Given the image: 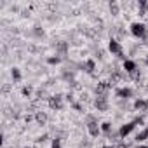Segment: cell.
I'll return each mask as SVG.
<instances>
[{"label": "cell", "mask_w": 148, "mask_h": 148, "mask_svg": "<svg viewBox=\"0 0 148 148\" xmlns=\"http://www.w3.org/2000/svg\"><path fill=\"white\" fill-rule=\"evenodd\" d=\"M131 33L136 37V38H146V33H148V28L145 23L141 21H134L131 25Z\"/></svg>", "instance_id": "1"}, {"label": "cell", "mask_w": 148, "mask_h": 148, "mask_svg": "<svg viewBox=\"0 0 148 148\" xmlns=\"http://www.w3.org/2000/svg\"><path fill=\"white\" fill-rule=\"evenodd\" d=\"M136 125H138V122H136V120L122 124V125H120V129H119V136H120V138H125V136H129V134H131V132L136 129Z\"/></svg>", "instance_id": "2"}, {"label": "cell", "mask_w": 148, "mask_h": 148, "mask_svg": "<svg viewBox=\"0 0 148 148\" xmlns=\"http://www.w3.org/2000/svg\"><path fill=\"white\" fill-rule=\"evenodd\" d=\"M108 49H110L112 54H117L119 58H124V56H122V45H120L115 38H112V40L108 42ZM124 59H125V58H124Z\"/></svg>", "instance_id": "3"}, {"label": "cell", "mask_w": 148, "mask_h": 148, "mask_svg": "<svg viewBox=\"0 0 148 148\" xmlns=\"http://www.w3.org/2000/svg\"><path fill=\"white\" fill-rule=\"evenodd\" d=\"M124 70L127 73H134L136 71V63L132 59H124Z\"/></svg>", "instance_id": "4"}, {"label": "cell", "mask_w": 148, "mask_h": 148, "mask_svg": "<svg viewBox=\"0 0 148 148\" xmlns=\"http://www.w3.org/2000/svg\"><path fill=\"white\" fill-rule=\"evenodd\" d=\"M87 129H89V132H91V136H99V132H101V127L96 124V122H89V125H87Z\"/></svg>", "instance_id": "5"}, {"label": "cell", "mask_w": 148, "mask_h": 148, "mask_svg": "<svg viewBox=\"0 0 148 148\" xmlns=\"http://www.w3.org/2000/svg\"><path fill=\"white\" fill-rule=\"evenodd\" d=\"M115 94H117L119 98H125V99H127V98H131V96H132V91H131L129 87H122V89H117V92H115Z\"/></svg>", "instance_id": "6"}, {"label": "cell", "mask_w": 148, "mask_h": 148, "mask_svg": "<svg viewBox=\"0 0 148 148\" xmlns=\"http://www.w3.org/2000/svg\"><path fill=\"white\" fill-rule=\"evenodd\" d=\"M148 139V125L145 127V129H141L138 134H136V141L138 143H143V141H146Z\"/></svg>", "instance_id": "7"}, {"label": "cell", "mask_w": 148, "mask_h": 148, "mask_svg": "<svg viewBox=\"0 0 148 148\" xmlns=\"http://www.w3.org/2000/svg\"><path fill=\"white\" fill-rule=\"evenodd\" d=\"M134 108H136V110H143V108H146V101H145V99H136Z\"/></svg>", "instance_id": "8"}, {"label": "cell", "mask_w": 148, "mask_h": 148, "mask_svg": "<svg viewBox=\"0 0 148 148\" xmlns=\"http://www.w3.org/2000/svg\"><path fill=\"white\" fill-rule=\"evenodd\" d=\"M101 132H105V134H110V132H112V124H108V122H103V124H101Z\"/></svg>", "instance_id": "9"}, {"label": "cell", "mask_w": 148, "mask_h": 148, "mask_svg": "<svg viewBox=\"0 0 148 148\" xmlns=\"http://www.w3.org/2000/svg\"><path fill=\"white\" fill-rule=\"evenodd\" d=\"M11 75H12V79H14V80H21V71H19V68H12Z\"/></svg>", "instance_id": "10"}, {"label": "cell", "mask_w": 148, "mask_h": 148, "mask_svg": "<svg viewBox=\"0 0 148 148\" xmlns=\"http://www.w3.org/2000/svg\"><path fill=\"white\" fill-rule=\"evenodd\" d=\"M86 68H87V73H92V70H94V61L89 59V61L86 63Z\"/></svg>", "instance_id": "11"}, {"label": "cell", "mask_w": 148, "mask_h": 148, "mask_svg": "<svg viewBox=\"0 0 148 148\" xmlns=\"http://www.w3.org/2000/svg\"><path fill=\"white\" fill-rule=\"evenodd\" d=\"M51 148H61V139L59 138H54L52 139V146Z\"/></svg>", "instance_id": "12"}, {"label": "cell", "mask_w": 148, "mask_h": 148, "mask_svg": "<svg viewBox=\"0 0 148 148\" xmlns=\"http://www.w3.org/2000/svg\"><path fill=\"white\" fill-rule=\"evenodd\" d=\"M59 61H61V59H59V58H58V56H56V58H54V56H52V58H49V59H47V63H49V64H58V63H59Z\"/></svg>", "instance_id": "13"}, {"label": "cell", "mask_w": 148, "mask_h": 148, "mask_svg": "<svg viewBox=\"0 0 148 148\" xmlns=\"http://www.w3.org/2000/svg\"><path fill=\"white\" fill-rule=\"evenodd\" d=\"M23 94H25V96H30V89H28V87H25V89H23Z\"/></svg>", "instance_id": "14"}, {"label": "cell", "mask_w": 148, "mask_h": 148, "mask_svg": "<svg viewBox=\"0 0 148 148\" xmlns=\"http://www.w3.org/2000/svg\"><path fill=\"white\" fill-rule=\"evenodd\" d=\"M101 148H117V146H113V145H105V146H101Z\"/></svg>", "instance_id": "15"}, {"label": "cell", "mask_w": 148, "mask_h": 148, "mask_svg": "<svg viewBox=\"0 0 148 148\" xmlns=\"http://www.w3.org/2000/svg\"><path fill=\"white\" fill-rule=\"evenodd\" d=\"M138 148H148V145H139Z\"/></svg>", "instance_id": "16"}, {"label": "cell", "mask_w": 148, "mask_h": 148, "mask_svg": "<svg viewBox=\"0 0 148 148\" xmlns=\"http://www.w3.org/2000/svg\"><path fill=\"white\" fill-rule=\"evenodd\" d=\"M23 148H32V146H23Z\"/></svg>", "instance_id": "17"}]
</instances>
